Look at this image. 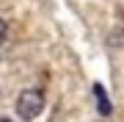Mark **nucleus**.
<instances>
[{"label": "nucleus", "mask_w": 124, "mask_h": 122, "mask_svg": "<svg viewBox=\"0 0 124 122\" xmlns=\"http://www.w3.org/2000/svg\"><path fill=\"white\" fill-rule=\"evenodd\" d=\"M41 108H44V94H41V89H25L22 94L17 97V114L22 119L39 117Z\"/></svg>", "instance_id": "f257e3e1"}, {"label": "nucleus", "mask_w": 124, "mask_h": 122, "mask_svg": "<svg viewBox=\"0 0 124 122\" xmlns=\"http://www.w3.org/2000/svg\"><path fill=\"white\" fill-rule=\"evenodd\" d=\"M94 94H97V108L102 117H110V111H113V105H110V100H108V92L102 89L99 83H94Z\"/></svg>", "instance_id": "f03ea898"}, {"label": "nucleus", "mask_w": 124, "mask_h": 122, "mask_svg": "<svg viewBox=\"0 0 124 122\" xmlns=\"http://www.w3.org/2000/svg\"><path fill=\"white\" fill-rule=\"evenodd\" d=\"M6 36H8V22H6V19H0V45L6 42Z\"/></svg>", "instance_id": "7ed1b4c3"}]
</instances>
